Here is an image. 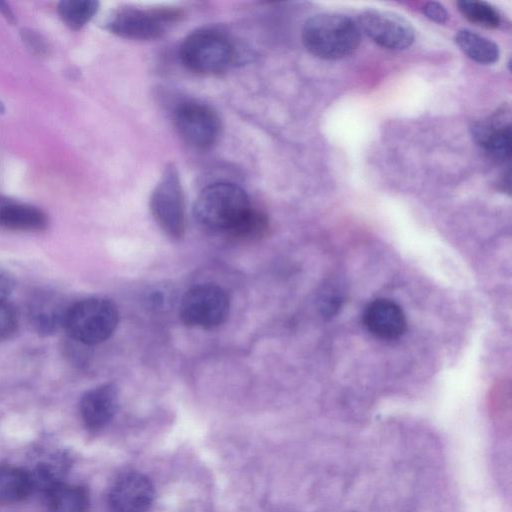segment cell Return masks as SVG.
Wrapping results in <instances>:
<instances>
[{
    "instance_id": "cell-5",
    "label": "cell",
    "mask_w": 512,
    "mask_h": 512,
    "mask_svg": "<svg viewBox=\"0 0 512 512\" xmlns=\"http://www.w3.org/2000/svg\"><path fill=\"white\" fill-rule=\"evenodd\" d=\"M151 214L162 231L173 240L185 235V202L177 167L165 166L150 197Z\"/></svg>"
},
{
    "instance_id": "cell-2",
    "label": "cell",
    "mask_w": 512,
    "mask_h": 512,
    "mask_svg": "<svg viewBox=\"0 0 512 512\" xmlns=\"http://www.w3.org/2000/svg\"><path fill=\"white\" fill-rule=\"evenodd\" d=\"M251 207L249 197L241 187L218 182L200 192L193 213L200 226L226 235Z\"/></svg>"
},
{
    "instance_id": "cell-3",
    "label": "cell",
    "mask_w": 512,
    "mask_h": 512,
    "mask_svg": "<svg viewBox=\"0 0 512 512\" xmlns=\"http://www.w3.org/2000/svg\"><path fill=\"white\" fill-rule=\"evenodd\" d=\"M118 322V309L112 301L91 297L69 307L64 327L74 341L96 345L111 337Z\"/></svg>"
},
{
    "instance_id": "cell-19",
    "label": "cell",
    "mask_w": 512,
    "mask_h": 512,
    "mask_svg": "<svg viewBox=\"0 0 512 512\" xmlns=\"http://www.w3.org/2000/svg\"><path fill=\"white\" fill-rule=\"evenodd\" d=\"M269 231V219L262 211L251 207L249 211L226 234L240 242L258 241Z\"/></svg>"
},
{
    "instance_id": "cell-6",
    "label": "cell",
    "mask_w": 512,
    "mask_h": 512,
    "mask_svg": "<svg viewBox=\"0 0 512 512\" xmlns=\"http://www.w3.org/2000/svg\"><path fill=\"white\" fill-rule=\"evenodd\" d=\"M230 299L227 292L215 284H200L189 289L182 297L179 316L190 327L214 329L228 318Z\"/></svg>"
},
{
    "instance_id": "cell-23",
    "label": "cell",
    "mask_w": 512,
    "mask_h": 512,
    "mask_svg": "<svg viewBox=\"0 0 512 512\" xmlns=\"http://www.w3.org/2000/svg\"><path fill=\"white\" fill-rule=\"evenodd\" d=\"M423 12L430 20L440 24L445 23L449 18L447 10L439 2L432 1L426 3Z\"/></svg>"
},
{
    "instance_id": "cell-11",
    "label": "cell",
    "mask_w": 512,
    "mask_h": 512,
    "mask_svg": "<svg viewBox=\"0 0 512 512\" xmlns=\"http://www.w3.org/2000/svg\"><path fill=\"white\" fill-rule=\"evenodd\" d=\"M474 141L497 162H505L511 154L509 108L502 107L486 120L471 126Z\"/></svg>"
},
{
    "instance_id": "cell-4",
    "label": "cell",
    "mask_w": 512,
    "mask_h": 512,
    "mask_svg": "<svg viewBox=\"0 0 512 512\" xmlns=\"http://www.w3.org/2000/svg\"><path fill=\"white\" fill-rule=\"evenodd\" d=\"M234 55L230 41L218 31L203 29L189 34L181 43L179 57L192 72L212 75L224 71Z\"/></svg>"
},
{
    "instance_id": "cell-22",
    "label": "cell",
    "mask_w": 512,
    "mask_h": 512,
    "mask_svg": "<svg viewBox=\"0 0 512 512\" xmlns=\"http://www.w3.org/2000/svg\"><path fill=\"white\" fill-rule=\"evenodd\" d=\"M18 326L15 308L6 301L0 302V342L10 338Z\"/></svg>"
},
{
    "instance_id": "cell-24",
    "label": "cell",
    "mask_w": 512,
    "mask_h": 512,
    "mask_svg": "<svg viewBox=\"0 0 512 512\" xmlns=\"http://www.w3.org/2000/svg\"><path fill=\"white\" fill-rule=\"evenodd\" d=\"M15 281L5 270L0 269V302L6 301L14 289Z\"/></svg>"
},
{
    "instance_id": "cell-13",
    "label": "cell",
    "mask_w": 512,
    "mask_h": 512,
    "mask_svg": "<svg viewBox=\"0 0 512 512\" xmlns=\"http://www.w3.org/2000/svg\"><path fill=\"white\" fill-rule=\"evenodd\" d=\"M118 406V389L106 383L88 390L80 401L83 423L91 431L104 428L113 418Z\"/></svg>"
},
{
    "instance_id": "cell-9",
    "label": "cell",
    "mask_w": 512,
    "mask_h": 512,
    "mask_svg": "<svg viewBox=\"0 0 512 512\" xmlns=\"http://www.w3.org/2000/svg\"><path fill=\"white\" fill-rule=\"evenodd\" d=\"M377 45L389 50H404L415 40V30L402 16L380 9H367L358 16L357 22Z\"/></svg>"
},
{
    "instance_id": "cell-16",
    "label": "cell",
    "mask_w": 512,
    "mask_h": 512,
    "mask_svg": "<svg viewBox=\"0 0 512 512\" xmlns=\"http://www.w3.org/2000/svg\"><path fill=\"white\" fill-rule=\"evenodd\" d=\"M45 495L49 512H87L89 507V495L82 486L58 481Z\"/></svg>"
},
{
    "instance_id": "cell-8",
    "label": "cell",
    "mask_w": 512,
    "mask_h": 512,
    "mask_svg": "<svg viewBox=\"0 0 512 512\" xmlns=\"http://www.w3.org/2000/svg\"><path fill=\"white\" fill-rule=\"evenodd\" d=\"M173 121L180 137L195 149L210 148L220 133L218 115L209 106L196 101L179 104Z\"/></svg>"
},
{
    "instance_id": "cell-1",
    "label": "cell",
    "mask_w": 512,
    "mask_h": 512,
    "mask_svg": "<svg viewBox=\"0 0 512 512\" xmlns=\"http://www.w3.org/2000/svg\"><path fill=\"white\" fill-rule=\"evenodd\" d=\"M302 42L313 56L337 60L353 54L361 42L357 22L339 13H319L306 20L302 28Z\"/></svg>"
},
{
    "instance_id": "cell-7",
    "label": "cell",
    "mask_w": 512,
    "mask_h": 512,
    "mask_svg": "<svg viewBox=\"0 0 512 512\" xmlns=\"http://www.w3.org/2000/svg\"><path fill=\"white\" fill-rule=\"evenodd\" d=\"M179 17L174 9H141L123 7L116 9L106 20L111 33L132 40H153L162 36L168 23Z\"/></svg>"
},
{
    "instance_id": "cell-18",
    "label": "cell",
    "mask_w": 512,
    "mask_h": 512,
    "mask_svg": "<svg viewBox=\"0 0 512 512\" xmlns=\"http://www.w3.org/2000/svg\"><path fill=\"white\" fill-rule=\"evenodd\" d=\"M455 42L472 60L481 64H493L498 61L500 51L492 40L468 29H461L455 34Z\"/></svg>"
},
{
    "instance_id": "cell-25",
    "label": "cell",
    "mask_w": 512,
    "mask_h": 512,
    "mask_svg": "<svg viewBox=\"0 0 512 512\" xmlns=\"http://www.w3.org/2000/svg\"><path fill=\"white\" fill-rule=\"evenodd\" d=\"M23 39L28 42L29 47L40 52L44 48V43L41 41L40 36L32 33V31L24 32Z\"/></svg>"
},
{
    "instance_id": "cell-17",
    "label": "cell",
    "mask_w": 512,
    "mask_h": 512,
    "mask_svg": "<svg viewBox=\"0 0 512 512\" xmlns=\"http://www.w3.org/2000/svg\"><path fill=\"white\" fill-rule=\"evenodd\" d=\"M33 488L30 473L17 467L0 466V503L20 502L30 494Z\"/></svg>"
},
{
    "instance_id": "cell-15",
    "label": "cell",
    "mask_w": 512,
    "mask_h": 512,
    "mask_svg": "<svg viewBox=\"0 0 512 512\" xmlns=\"http://www.w3.org/2000/svg\"><path fill=\"white\" fill-rule=\"evenodd\" d=\"M48 226L47 215L34 206L5 204L0 206V227L12 231L39 232Z\"/></svg>"
},
{
    "instance_id": "cell-20",
    "label": "cell",
    "mask_w": 512,
    "mask_h": 512,
    "mask_svg": "<svg viewBox=\"0 0 512 512\" xmlns=\"http://www.w3.org/2000/svg\"><path fill=\"white\" fill-rule=\"evenodd\" d=\"M98 7L99 3L95 0H63L57 10L69 28L79 30L97 13Z\"/></svg>"
},
{
    "instance_id": "cell-26",
    "label": "cell",
    "mask_w": 512,
    "mask_h": 512,
    "mask_svg": "<svg viewBox=\"0 0 512 512\" xmlns=\"http://www.w3.org/2000/svg\"><path fill=\"white\" fill-rule=\"evenodd\" d=\"M0 13L9 21L10 23L15 22V17L13 12L10 10V8L7 6L5 2L0 1Z\"/></svg>"
},
{
    "instance_id": "cell-10",
    "label": "cell",
    "mask_w": 512,
    "mask_h": 512,
    "mask_svg": "<svg viewBox=\"0 0 512 512\" xmlns=\"http://www.w3.org/2000/svg\"><path fill=\"white\" fill-rule=\"evenodd\" d=\"M154 500V488L143 474L130 471L120 475L108 494L112 512H148Z\"/></svg>"
},
{
    "instance_id": "cell-14",
    "label": "cell",
    "mask_w": 512,
    "mask_h": 512,
    "mask_svg": "<svg viewBox=\"0 0 512 512\" xmlns=\"http://www.w3.org/2000/svg\"><path fill=\"white\" fill-rule=\"evenodd\" d=\"M363 321L372 334L387 340L399 338L407 326L401 307L386 298L372 301L365 309Z\"/></svg>"
},
{
    "instance_id": "cell-12",
    "label": "cell",
    "mask_w": 512,
    "mask_h": 512,
    "mask_svg": "<svg viewBox=\"0 0 512 512\" xmlns=\"http://www.w3.org/2000/svg\"><path fill=\"white\" fill-rule=\"evenodd\" d=\"M69 307L64 298L55 292H36L28 303L29 322L39 335H53L64 327Z\"/></svg>"
},
{
    "instance_id": "cell-21",
    "label": "cell",
    "mask_w": 512,
    "mask_h": 512,
    "mask_svg": "<svg viewBox=\"0 0 512 512\" xmlns=\"http://www.w3.org/2000/svg\"><path fill=\"white\" fill-rule=\"evenodd\" d=\"M457 6L461 14L475 25L496 29L502 23L500 12L485 1L462 0L457 2Z\"/></svg>"
}]
</instances>
